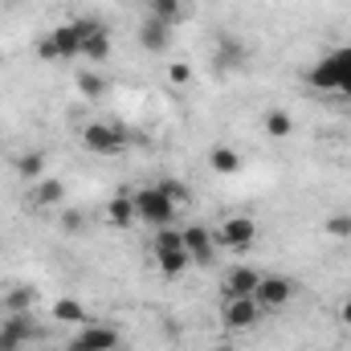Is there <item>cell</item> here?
Segmentation results:
<instances>
[{
    "mask_svg": "<svg viewBox=\"0 0 351 351\" xmlns=\"http://www.w3.org/2000/svg\"><path fill=\"white\" fill-rule=\"evenodd\" d=\"M306 86L319 90V94H339V98H351V45H335L327 49L306 74Z\"/></svg>",
    "mask_w": 351,
    "mask_h": 351,
    "instance_id": "6da1fadb",
    "label": "cell"
},
{
    "mask_svg": "<svg viewBox=\"0 0 351 351\" xmlns=\"http://www.w3.org/2000/svg\"><path fill=\"white\" fill-rule=\"evenodd\" d=\"M94 25H98V21H86V16L58 25L53 33L37 37V58H41V62H70V58H82V45H86V37L94 33Z\"/></svg>",
    "mask_w": 351,
    "mask_h": 351,
    "instance_id": "7a4b0ae2",
    "label": "cell"
},
{
    "mask_svg": "<svg viewBox=\"0 0 351 351\" xmlns=\"http://www.w3.org/2000/svg\"><path fill=\"white\" fill-rule=\"evenodd\" d=\"M131 204H135V221H143V225H152V229H168V225H176V213H180V204H176L160 184L135 188V192H131Z\"/></svg>",
    "mask_w": 351,
    "mask_h": 351,
    "instance_id": "3957f363",
    "label": "cell"
},
{
    "mask_svg": "<svg viewBox=\"0 0 351 351\" xmlns=\"http://www.w3.org/2000/svg\"><path fill=\"white\" fill-rule=\"evenodd\" d=\"M152 258H156V265H160V274H164V278H184V274H188V265H192L188 250H184V233L172 229V225H168V229H156Z\"/></svg>",
    "mask_w": 351,
    "mask_h": 351,
    "instance_id": "277c9868",
    "label": "cell"
},
{
    "mask_svg": "<svg viewBox=\"0 0 351 351\" xmlns=\"http://www.w3.org/2000/svg\"><path fill=\"white\" fill-rule=\"evenodd\" d=\"M82 147L90 156H119L127 147V131L119 123H106V119H94L82 127Z\"/></svg>",
    "mask_w": 351,
    "mask_h": 351,
    "instance_id": "5b68a950",
    "label": "cell"
},
{
    "mask_svg": "<svg viewBox=\"0 0 351 351\" xmlns=\"http://www.w3.org/2000/svg\"><path fill=\"white\" fill-rule=\"evenodd\" d=\"M213 237H217V245H225V250H233V254H245L254 241H258V221L254 217H225L217 229H213Z\"/></svg>",
    "mask_w": 351,
    "mask_h": 351,
    "instance_id": "8992f818",
    "label": "cell"
},
{
    "mask_svg": "<svg viewBox=\"0 0 351 351\" xmlns=\"http://www.w3.org/2000/svg\"><path fill=\"white\" fill-rule=\"evenodd\" d=\"M290 298H294V282L286 278V274H262L258 278V290H254V302H258V311H282V306H290Z\"/></svg>",
    "mask_w": 351,
    "mask_h": 351,
    "instance_id": "52a82bcc",
    "label": "cell"
},
{
    "mask_svg": "<svg viewBox=\"0 0 351 351\" xmlns=\"http://www.w3.org/2000/svg\"><path fill=\"white\" fill-rule=\"evenodd\" d=\"M119 348V331L110 323H82L74 331V339L66 343V351H114Z\"/></svg>",
    "mask_w": 351,
    "mask_h": 351,
    "instance_id": "ba28073f",
    "label": "cell"
},
{
    "mask_svg": "<svg viewBox=\"0 0 351 351\" xmlns=\"http://www.w3.org/2000/svg\"><path fill=\"white\" fill-rule=\"evenodd\" d=\"M258 319H262V311H258L254 298H225V306H221V323H225V331H250Z\"/></svg>",
    "mask_w": 351,
    "mask_h": 351,
    "instance_id": "9c48e42d",
    "label": "cell"
},
{
    "mask_svg": "<svg viewBox=\"0 0 351 351\" xmlns=\"http://www.w3.org/2000/svg\"><path fill=\"white\" fill-rule=\"evenodd\" d=\"M33 335H37V323L29 315H4V323H0V351H21Z\"/></svg>",
    "mask_w": 351,
    "mask_h": 351,
    "instance_id": "30bf717a",
    "label": "cell"
},
{
    "mask_svg": "<svg viewBox=\"0 0 351 351\" xmlns=\"http://www.w3.org/2000/svg\"><path fill=\"white\" fill-rule=\"evenodd\" d=\"M180 233H184V250H188L192 265H208L213 262V254H217V237H213V229H204V225H188V229H180Z\"/></svg>",
    "mask_w": 351,
    "mask_h": 351,
    "instance_id": "8fae6325",
    "label": "cell"
},
{
    "mask_svg": "<svg viewBox=\"0 0 351 351\" xmlns=\"http://www.w3.org/2000/svg\"><path fill=\"white\" fill-rule=\"evenodd\" d=\"M135 37H139V45H143L147 53H164V49L172 45V25H164V21H156V16H143L139 29H135Z\"/></svg>",
    "mask_w": 351,
    "mask_h": 351,
    "instance_id": "7c38bea8",
    "label": "cell"
},
{
    "mask_svg": "<svg viewBox=\"0 0 351 351\" xmlns=\"http://www.w3.org/2000/svg\"><path fill=\"white\" fill-rule=\"evenodd\" d=\"M208 168L217 176H237L245 168V156H241L233 143H213V147H208Z\"/></svg>",
    "mask_w": 351,
    "mask_h": 351,
    "instance_id": "4fadbf2b",
    "label": "cell"
},
{
    "mask_svg": "<svg viewBox=\"0 0 351 351\" xmlns=\"http://www.w3.org/2000/svg\"><path fill=\"white\" fill-rule=\"evenodd\" d=\"M258 269L254 265H237V269H229L225 274V298H254V290H258Z\"/></svg>",
    "mask_w": 351,
    "mask_h": 351,
    "instance_id": "5bb4252c",
    "label": "cell"
},
{
    "mask_svg": "<svg viewBox=\"0 0 351 351\" xmlns=\"http://www.w3.org/2000/svg\"><path fill=\"white\" fill-rule=\"evenodd\" d=\"M33 204H37V208H62V204H66V184H62L58 176H41V180L33 184Z\"/></svg>",
    "mask_w": 351,
    "mask_h": 351,
    "instance_id": "9a60e30c",
    "label": "cell"
},
{
    "mask_svg": "<svg viewBox=\"0 0 351 351\" xmlns=\"http://www.w3.org/2000/svg\"><path fill=\"white\" fill-rule=\"evenodd\" d=\"M49 168V156L45 152H21L16 160H12V172L21 176V180H29V184H37L41 176Z\"/></svg>",
    "mask_w": 351,
    "mask_h": 351,
    "instance_id": "2e32d148",
    "label": "cell"
},
{
    "mask_svg": "<svg viewBox=\"0 0 351 351\" xmlns=\"http://www.w3.org/2000/svg\"><path fill=\"white\" fill-rule=\"evenodd\" d=\"M262 127L269 139H290L294 135V119H290V110H282V106H269L262 114Z\"/></svg>",
    "mask_w": 351,
    "mask_h": 351,
    "instance_id": "e0dca14e",
    "label": "cell"
},
{
    "mask_svg": "<svg viewBox=\"0 0 351 351\" xmlns=\"http://www.w3.org/2000/svg\"><path fill=\"white\" fill-rule=\"evenodd\" d=\"M245 58H250V49H245L241 41L225 37L221 49H217V70H221V74H225V70H237V66H245Z\"/></svg>",
    "mask_w": 351,
    "mask_h": 351,
    "instance_id": "ac0fdd59",
    "label": "cell"
},
{
    "mask_svg": "<svg viewBox=\"0 0 351 351\" xmlns=\"http://www.w3.org/2000/svg\"><path fill=\"white\" fill-rule=\"evenodd\" d=\"M147 16H156V21H164V25H180L188 12H184V0H147Z\"/></svg>",
    "mask_w": 351,
    "mask_h": 351,
    "instance_id": "d6986e66",
    "label": "cell"
},
{
    "mask_svg": "<svg viewBox=\"0 0 351 351\" xmlns=\"http://www.w3.org/2000/svg\"><path fill=\"white\" fill-rule=\"evenodd\" d=\"M82 58H86V62H106V58H110V33H106L102 25H94V33L86 37Z\"/></svg>",
    "mask_w": 351,
    "mask_h": 351,
    "instance_id": "ffe728a7",
    "label": "cell"
},
{
    "mask_svg": "<svg viewBox=\"0 0 351 351\" xmlns=\"http://www.w3.org/2000/svg\"><path fill=\"white\" fill-rule=\"evenodd\" d=\"M106 221L119 225V229L135 225V204H131V196H110V204H106Z\"/></svg>",
    "mask_w": 351,
    "mask_h": 351,
    "instance_id": "44dd1931",
    "label": "cell"
},
{
    "mask_svg": "<svg viewBox=\"0 0 351 351\" xmlns=\"http://www.w3.org/2000/svg\"><path fill=\"white\" fill-rule=\"evenodd\" d=\"M49 311H53V319H58V323H74V327H82V323H86V306H82L78 298H58Z\"/></svg>",
    "mask_w": 351,
    "mask_h": 351,
    "instance_id": "7402d4cb",
    "label": "cell"
},
{
    "mask_svg": "<svg viewBox=\"0 0 351 351\" xmlns=\"http://www.w3.org/2000/svg\"><path fill=\"white\" fill-rule=\"evenodd\" d=\"M33 302H37V290H29V286H16V290L4 294V311L8 315H29Z\"/></svg>",
    "mask_w": 351,
    "mask_h": 351,
    "instance_id": "603a6c76",
    "label": "cell"
},
{
    "mask_svg": "<svg viewBox=\"0 0 351 351\" xmlns=\"http://www.w3.org/2000/svg\"><path fill=\"white\" fill-rule=\"evenodd\" d=\"M106 90H110V82L102 78V74H78V94L86 98V102H98V98H106Z\"/></svg>",
    "mask_w": 351,
    "mask_h": 351,
    "instance_id": "cb8c5ba5",
    "label": "cell"
},
{
    "mask_svg": "<svg viewBox=\"0 0 351 351\" xmlns=\"http://www.w3.org/2000/svg\"><path fill=\"white\" fill-rule=\"evenodd\" d=\"M323 229H327V237L348 241V237H351V213H331V217L323 221Z\"/></svg>",
    "mask_w": 351,
    "mask_h": 351,
    "instance_id": "d4e9b609",
    "label": "cell"
},
{
    "mask_svg": "<svg viewBox=\"0 0 351 351\" xmlns=\"http://www.w3.org/2000/svg\"><path fill=\"white\" fill-rule=\"evenodd\" d=\"M156 184H160V188H164V192H168V196H172L176 204H180V208H184V204H188V188H184V184H180V180H172V176H164V180H156Z\"/></svg>",
    "mask_w": 351,
    "mask_h": 351,
    "instance_id": "484cf974",
    "label": "cell"
},
{
    "mask_svg": "<svg viewBox=\"0 0 351 351\" xmlns=\"http://www.w3.org/2000/svg\"><path fill=\"white\" fill-rule=\"evenodd\" d=\"M62 229H66V233H82V229H86V217L74 213V208H62Z\"/></svg>",
    "mask_w": 351,
    "mask_h": 351,
    "instance_id": "4316f807",
    "label": "cell"
},
{
    "mask_svg": "<svg viewBox=\"0 0 351 351\" xmlns=\"http://www.w3.org/2000/svg\"><path fill=\"white\" fill-rule=\"evenodd\" d=\"M168 78H172L176 86H188V82H192V66H188V62H172Z\"/></svg>",
    "mask_w": 351,
    "mask_h": 351,
    "instance_id": "83f0119b",
    "label": "cell"
},
{
    "mask_svg": "<svg viewBox=\"0 0 351 351\" xmlns=\"http://www.w3.org/2000/svg\"><path fill=\"white\" fill-rule=\"evenodd\" d=\"M339 319H343V327H351V298L339 306Z\"/></svg>",
    "mask_w": 351,
    "mask_h": 351,
    "instance_id": "f1b7e54d",
    "label": "cell"
},
{
    "mask_svg": "<svg viewBox=\"0 0 351 351\" xmlns=\"http://www.w3.org/2000/svg\"><path fill=\"white\" fill-rule=\"evenodd\" d=\"M213 351H237V348H229V343H217V348H213Z\"/></svg>",
    "mask_w": 351,
    "mask_h": 351,
    "instance_id": "f546056e",
    "label": "cell"
},
{
    "mask_svg": "<svg viewBox=\"0 0 351 351\" xmlns=\"http://www.w3.org/2000/svg\"><path fill=\"white\" fill-rule=\"evenodd\" d=\"M62 351H66V348H62Z\"/></svg>",
    "mask_w": 351,
    "mask_h": 351,
    "instance_id": "4dcf8cb0",
    "label": "cell"
}]
</instances>
